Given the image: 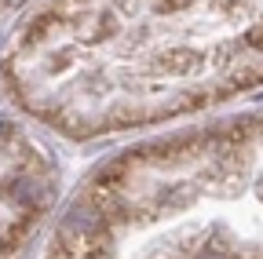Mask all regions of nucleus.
<instances>
[{
  "label": "nucleus",
  "instance_id": "nucleus-2",
  "mask_svg": "<svg viewBox=\"0 0 263 259\" xmlns=\"http://www.w3.org/2000/svg\"><path fill=\"white\" fill-rule=\"evenodd\" d=\"M44 259H263V110L103 161Z\"/></svg>",
  "mask_w": 263,
  "mask_h": 259
},
{
  "label": "nucleus",
  "instance_id": "nucleus-1",
  "mask_svg": "<svg viewBox=\"0 0 263 259\" xmlns=\"http://www.w3.org/2000/svg\"><path fill=\"white\" fill-rule=\"evenodd\" d=\"M4 77L70 139L168 124L263 91V0H44Z\"/></svg>",
  "mask_w": 263,
  "mask_h": 259
}]
</instances>
